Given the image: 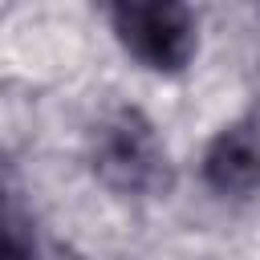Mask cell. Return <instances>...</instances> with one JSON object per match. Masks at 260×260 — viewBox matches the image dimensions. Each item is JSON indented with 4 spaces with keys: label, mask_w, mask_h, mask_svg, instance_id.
Segmentation results:
<instances>
[{
    "label": "cell",
    "mask_w": 260,
    "mask_h": 260,
    "mask_svg": "<svg viewBox=\"0 0 260 260\" xmlns=\"http://www.w3.org/2000/svg\"><path fill=\"white\" fill-rule=\"evenodd\" d=\"M89 171L114 191L134 199L167 195L175 167L154 122L134 106H114L89 126Z\"/></svg>",
    "instance_id": "6da1fadb"
},
{
    "label": "cell",
    "mask_w": 260,
    "mask_h": 260,
    "mask_svg": "<svg viewBox=\"0 0 260 260\" xmlns=\"http://www.w3.org/2000/svg\"><path fill=\"white\" fill-rule=\"evenodd\" d=\"M110 28L118 45L154 73H183L199 49V20L175 0H122L110 4Z\"/></svg>",
    "instance_id": "7a4b0ae2"
},
{
    "label": "cell",
    "mask_w": 260,
    "mask_h": 260,
    "mask_svg": "<svg viewBox=\"0 0 260 260\" xmlns=\"http://www.w3.org/2000/svg\"><path fill=\"white\" fill-rule=\"evenodd\" d=\"M203 183L223 199H256L260 195V122L240 118L223 126L203 150Z\"/></svg>",
    "instance_id": "3957f363"
},
{
    "label": "cell",
    "mask_w": 260,
    "mask_h": 260,
    "mask_svg": "<svg viewBox=\"0 0 260 260\" xmlns=\"http://www.w3.org/2000/svg\"><path fill=\"white\" fill-rule=\"evenodd\" d=\"M4 236H8L4 260H32V240H24V223H20L16 199H8V228H4Z\"/></svg>",
    "instance_id": "277c9868"
}]
</instances>
